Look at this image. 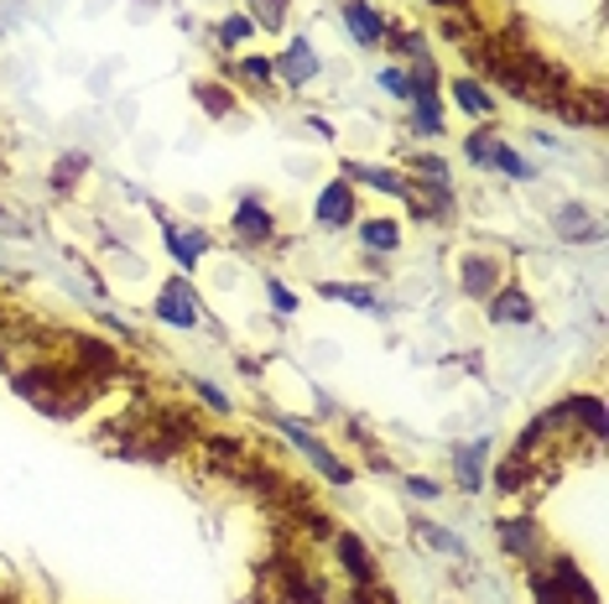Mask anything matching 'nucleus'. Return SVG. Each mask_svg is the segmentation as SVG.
<instances>
[{"mask_svg":"<svg viewBox=\"0 0 609 604\" xmlns=\"http://www.w3.org/2000/svg\"><path fill=\"white\" fill-rule=\"evenodd\" d=\"M256 38V21L245 17V11H229V17L220 21V47L224 53H235V47H245V42Z\"/></svg>","mask_w":609,"mask_h":604,"instance_id":"24","label":"nucleus"},{"mask_svg":"<svg viewBox=\"0 0 609 604\" xmlns=\"http://www.w3.org/2000/svg\"><path fill=\"white\" fill-rule=\"evenodd\" d=\"M406 490L417 495V500H438V495H444V485H432V479H423V475H412V479H406Z\"/></svg>","mask_w":609,"mask_h":604,"instance_id":"35","label":"nucleus"},{"mask_svg":"<svg viewBox=\"0 0 609 604\" xmlns=\"http://www.w3.org/2000/svg\"><path fill=\"white\" fill-rule=\"evenodd\" d=\"M557 235L563 240H599V224H594V214L584 203H563V209H557Z\"/></svg>","mask_w":609,"mask_h":604,"instance_id":"19","label":"nucleus"},{"mask_svg":"<svg viewBox=\"0 0 609 604\" xmlns=\"http://www.w3.org/2000/svg\"><path fill=\"white\" fill-rule=\"evenodd\" d=\"M448 94H453V105H459L463 115H474V120L495 115V94H490V84L474 78V74H459L453 84H448Z\"/></svg>","mask_w":609,"mask_h":604,"instance_id":"13","label":"nucleus"},{"mask_svg":"<svg viewBox=\"0 0 609 604\" xmlns=\"http://www.w3.org/2000/svg\"><path fill=\"white\" fill-rule=\"evenodd\" d=\"M553 115H563L568 126H589V130H605V120H609V99H605V89L594 84V89H573L563 105H557Z\"/></svg>","mask_w":609,"mask_h":604,"instance_id":"9","label":"nucleus"},{"mask_svg":"<svg viewBox=\"0 0 609 604\" xmlns=\"http://www.w3.org/2000/svg\"><path fill=\"white\" fill-rule=\"evenodd\" d=\"M167 251H172V261H178L183 272H193L203 261V251H209V235H203V230H172V224H167Z\"/></svg>","mask_w":609,"mask_h":604,"instance_id":"15","label":"nucleus"},{"mask_svg":"<svg viewBox=\"0 0 609 604\" xmlns=\"http://www.w3.org/2000/svg\"><path fill=\"white\" fill-rule=\"evenodd\" d=\"M406 172H423L417 183L448 188V157H438V151H406Z\"/></svg>","mask_w":609,"mask_h":604,"instance_id":"23","label":"nucleus"},{"mask_svg":"<svg viewBox=\"0 0 609 604\" xmlns=\"http://www.w3.org/2000/svg\"><path fill=\"white\" fill-rule=\"evenodd\" d=\"M500 552H505V558H521V563H532L536 552H542V527H536L532 511L500 521Z\"/></svg>","mask_w":609,"mask_h":604,"instance_id":"8","label":"nucleus"},{"mask_svg":"<svg viewBox=\"0 0 609 604\" xmlns=\"http://www.w3.org/2000/svg\"><path fill=\"white\" fill-rule=\"evenodd\" d=\"M484 454H490V443H469V448H459L453 454V464H459V485L463 490H480L484 485Z\"/></svg>","mask_w":609,"mask_h":604,"instance_id":"22","label":"nucleus"},{"mask_svg":"<svg viewBox=\"0 0 609 604\" xmlns=\"http://www.w3.org/2000/svg\"><path fill=\"white\" fill-rule=\"evenodd\" d=\"M271 68H277V78L287 84V89H308V84L323 74V57L313 53V42L308 38H292L277 57H271Z\"/></svg>","mask_w":609,"mask_h":604,"instance_id":"5","label":"nucleus"},{"mask_svg":"<svg viewBox=\"0 0 609 604\" xmlns=\"http://www.w3.org/2000/svg\"><path fill=\"white\" fill-rule=\"evenodd\" d=\"M557 412H563L568 422H578L589 438H605V402H599V396H568Z\"/></svg>","mask_w":609,"mask_h":604,"instance_id":"16","label":"nucleus"},{"mask_svg":"<svg viewBox=\"0 0 609 604\" xmlns=\"http://www.w3.org/2000/svg\"><path fill=\"white\" fill-rule=\"evenodd\" d=\"M490 141H495L490 130H474V136L463 141V157H469V162H474V167H484V162H490Z\"/></svg>","mask_w":609,"mask_h":604,"instance_id":"31","label":"nucleus"},{"mask_svg":"<svg viewBox=\"0 0 609 604\" xmlns=\"http://www.w3.org/2000/svg\"><path fill=\"white\" fill-rule=\"evenodd\" d=\"M229 235L241 240V245H271L277 240V220H271V209L260 199H241L235 214H229Z\"/></svg>","mask_w":609,"mask_h":604,"instance_id":"7","label":"nucleus"},{"mask_svg":"<svg viewBox=\"0 0 609 604\" xmlns=\"http://www.w3.org/2000/svg\"><path fill=\"white\" fill-rule=\"evenodd\" d=\"M339 21H344V32H350L354 47H365V53L386 47V38H391V21L375 0H344V6H339Z\"/></svg>","mask_w":609,"mask_h":604,"instance_id":"1","label":"nucleus"},{"mask_svg":"<svg viewBox=\"0 0 609 604\" xmlns=\"http://www.w3.org/2000/svg\"><path fill=\"white\" fill-rule=\"evenodd\" d=\"M281 433H287V438H292L297 448H302V454L313 458V469H318V475H323V479H329V485H350V479H354V469H350V464H344V458L333 454V448H329V443H323V438H313V427H308V422L281 417Z\"/></svg>","mask_w":609,"mask_h":604,"instance_id":"2","label":"nucleus"},{"mask_svg":"<svg viewBox=\"0 0 609 604\" xmlns=\"http://www.w3.org/2000/svg\"><path fill=\"white\" fill-rule=\"evenodd\" d=\"M484 167H490V172H505L511 183H532V178H536V172H532V162H526V157H521L516 147H505L500 136H495V141H490V162H484Z\"/></svg>","mask_w":609,"mask_h":604,"instance_id":"17","label":"nucleus"},{"mask_svg":"<svg viewBox=\"0 0 609 604\" xmlns=\"http://www.w3.org/2000/svg\"><path fill=\"white\" fill-rule=\"evenodd\" d=\"M308 126H313L318 136H323V141H333V126H329V120H323V115H313V120H308Z\"/></svg>","mask_w":609,"mask_h":604,"instance_id":"36","label":"nucleus"},{"mask_svg":"<svg viewBox=\"0 0 609 604\" xmlns=\"http://www.w3.org/2000/svg\"><path fill=\"white\" fill-rule=\"evenodd\" d=\"M360 224V245H365L370 256H391V251H402V224L386 220V214H370V220H354Z\"/></svg>","mask_w":609,"mask_h":604,"instance_id":"14","label":"nucleus"},{"mask_svg":"<svg viewBox=\"0 0 609 604\" xmlns=\"http://www.w3.org/2000/svg\"><path fill=\"white\" fill-rule=\"evenodd\" d=\"M360 220V203H354V183H329L323 193H318L313 203V224L323 230V235H339V230H350V224Z\"/></svg>","mask_w":609,"mask_h":604,"instance_id":"3","label":"nucleus"},{"mask_svg":"<svg viewBox=\"0 0 609 604\" xmlns=\"http://www.w3.org/2000/svg\"><path fill=\"white\" fill-rule=\"evenodd\" d=\"M151 312L162 318V324H172V329H199L203 324V308H199V293L188 287L183 276H172L162 293H157V303H151Z\"/></svg>","mask_w":609,"mask_h":604,"instance_id":"4","label":"nucleus"},{"mask_svg":"<svg viewBox=\"0 0 609 604\" xmlns=\"http://www.w3.org/2000/svg\"><path fill=\"white\" fill-rule=\"evenodd\" d=\"M484 312H490V324H532L536 308L532 297L521 293V287H500V293L484 297Z\"/></svg>","mask_w":609,"mask_h":604,"instance_id":"12","label":"nucleus"},{"mask_svg":"<svg viewBox=\"0 0 609 604\" xmlns=\"http://www.w3.org/2000/svg\"><path fill=\"white\" fill-rule=\"evenodd\" d=\"M318 293L339 297V303H350V308H375V293L360 287V282H318Z\"/></svg>","mask_w":609,"mask_h":604,"instance_id":"26","label":"nucleus"},{"mask_svg":"<svg viewBox=\"0 0 609 604\" xmlns=\"http://www.w3.org/2000/svg\"><path fill=\"white\" fill-rule=\"evenodd\" d=\"M266 297H271V308H277L281 318H292V312L302 308V303H297V293H292V287H287V282H277V276L266 282Z\"/></svg>","mask_w":609,"mask_h":604,"instance_id":"29","label":"nucleus"},{"mask_svg":"<svg viewBox=\"0 0 609 604\" xmlns=\"http://www.w3.org/2000/svg\"><path fill=\"white\" fill-rule=\"evenodd\" d=\"M84 167H89L84 157H63V162L53 167V188H57V193H68V188L78 183V172H84Z\"/></svg>","mask_w":609,"mask_h":604,"instance_id":"30","label":"nucleus"},{"mask_svg":"<svg viewBox=\"0 0 609 604\" xmlns=\"http://www.w3.org/2000/svg\"><path fill=\"white\" fill-rule=\"evenodd\" d=\"M344 604H396V600H391V589L360 584V589H354V594H350V600H344Z\"/></svg>","mask_w":609,"mask_h":604,"instance_id":"33","label":"nucleus"},{"mask_svg":"<svg viewBox=\"0 0 609 604\" xmlns=\"http://www.w3.org/2000/svg\"><path fill=\"white\" fill-rule=\"evenodd\" d=\"M199 105L209 115H214V120H224V115L235 110V99H229V89H224V84H214V78H209V84H199Z\"/></svg>","mask_w":609,"mask_h":604,"instance_id":"27","label":"nucleus"},{"mask_svg":"<svg viewBox=\"0 0 609 604\" xmlns=\"http://www.w3.org/2000/svg\"><path fill=\"white\" fill-rule=\"evenodd\" d=\"M229 74L245 78V84H256L260 94H271V78H277V68H271V57H241V63H229Z\"/></svg>","mask_w":609,"mask_h":604,"instance_id":"25","label":"nucleus"},{"mask_svg":"<svg viewBox=\"0 0 609 604\" xmlns=\"http://www.w3.org/2000/svg\"><path fill=\"white\" fill-rule=\"evenodd\" d=\"M553 579H557V589L568 594V604H599L594 600V589H589V579L573 568V558H553Z\"/></svg>","mask_w":609,"mask_h":604,"instance_id":"20","label":"nucleus"},{"mask_svg":"<svg viewBox=\"0 0 609 604\" xmlns=\"http://www.w3.org/2000/svg\"><path fill=\"white\" fill-rule=\"evenodd\" d=\"M193 391H199V396H203V402H209V406H214L220 417H229V396H224V391H220V385H214V381H193Z\"/></svg>","mask_w":609,"mask_h":604,"instance_id":"32","label":"nucleus"},{"mask_svg":"<svg viewBox=\"0 0 609 604\" xmlns=\"http://www.w3.org/2000/svg\"><path fill=\"white\" fill-rule=\"evenodd\" d=\"M386 42L396 47V57H402V63H417V57H427V38L417 32V27H412V32H391Z\"/></svg>","mask_w":609,"mask_h":604,"instance_id":"28","label":"nucleus"},{"mask_svg":"<svg viewBox=\"0 0 609 604\" xmlns=\"http://www.w3.org/2000/svg\"><path fill=\"white\" fill-rule=\"evenodd\" d=\"M245 17L256 21V32H271V38H277L281 27L292 21V0H245Z\"/></svg>","mask_w":609,"mask_h":604,"instance_id":"18","label":"nucleus"},{"mask_svg":"<svg viewBox=\"0 0 609 604\" xmlns=\"http://www.w3.org/2000/svg\"><path fill=\"white\" fill-rule=\"evenodd\" d=\"M344 183H365L375 193H386V199H402L406 193V178L396 167H375V162H344Z\"/></svg>","mask_w":609,"mask_h":604,"instance_id":"11","label":"nucleus"},{"mask_svg":"<svg viewBox=\"0 0 609 604\" xmlns=\"http://www.w3.org/2000/svg\"><path fill=\"white\" fill-rule=\"evenodd\" d=\"M333 552H339V568L350 573V584H375V558H370V548L354 537V531H339L333 537Z\"/></svg>","mask_w":609,"mask_h":604,"instance_id":"10","label":"nucleus"},{"mask_svg":"<svg viewBox=\"0 0 609 604\" xmlns=\"http://www.w3.org/2000/svg\"><path fill=\"white\" fill-rule=\"evenodd\" d=\"M459 287H463V297H474V303H484L490 293H500V287H505V266H500V256L469 251V256L459 261Z\"/></svg>","mask_w":609,"mask_h":604,"instance_id":"6","label":"nucleus"},{"mask_svg":"<svg viewBox=\"0 0 609 604\" xmlns=\"http://www.w3.org/2000/svg\"><path fill=\"white\" fill-rule=\"evenodd\" d=\"M381 89H386L391 99H406V74L402 68H381Z\"/></svg>","mask_w":609,"mask_h":604,"instance_id":"34","label":"nucleus"},{"mask_svg":"<svg viewBox=\"0 0 609 604\" xmlns=\"http://www.w3.org/2000/svg\"><path fill=\"white\" fill-rule=\"evenodd\" d=\"M406 126L417 136H444V99H412L406 105Z\"/></svg>","mask_w":609,"mask_h":604,"instance_id":"21","label":"nucleus"}]
</instances>
